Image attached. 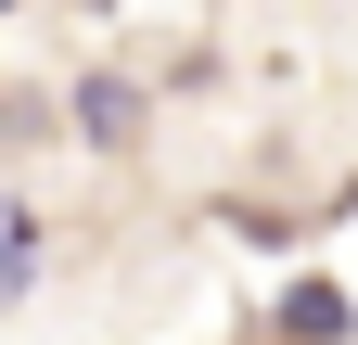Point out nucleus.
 I'll list each match as a JSON object with an SVG mask.
<instances>
[{"instance_id":"nucleus-1","label":"nucleus","mask_w":358,"mask_h":345,"mask_svg":"<svg viewBox=\"0 0 358 345\" xmlns=\"http://www.w3.org/2000/svg\"><path fill=\"white\" fill-rule=\"evenodd\" d=\"M64 128H77L90 154H128V141H141V90H128L115 64H90L77 90H64Z\"/></svg>"},{"instance_id":"nucleus-2","label":"nucleus","mask_w":358,"mask_h":345,"mask_svg":"<svg viewBox=\"0 0 358 345\" xmlns=\"http://www.w3.org/2000/svg\"><path fill=\"white\" fill-rule=\"evenodd\" d=\"M268 332H282V345H345L358 307H345V281H333V269H294V281H282V307H268Z\"/></svg>"},{"instance_id":"nucleus-3","label":"nucleus","mask_w":358,"mask_h":345,"mask_svg":"<svg viewBox=\"0 0 358 345\" xmlns=\"http://www.w3.org/2000/svg\"><path fill=\"white\" fill-rule=\"evenodd\" d=\"M26 281H38V205L13 192V205H0V307H13Z\"/></svg>"},{"instance_id":"nucleus-4","label":"nucleus","mask_w":358,"mask_h":345,"mask_svg":"<svg viewBox=\"0 0 358 345\" xmlns=\"http://www.w3.org/2000/svg\"><path fill=\"white\" fill-rule=\"evenodd\" d=\"M0 13H13V0H0Z\"/></svg>"}]
</instances>
